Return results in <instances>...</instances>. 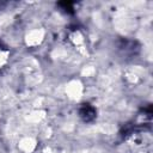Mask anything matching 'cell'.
I'll return each mask as SVG.
<instances>
[{
    "label": "cell",
    "mask_w": 153,
    "mask_h": 153,
    "mask_svg": "<svg viewBox=\"0 0 153 153\" xmlns=\"http://www.w3.org/2000/svg\"><path fill=\"white\" fill-rule=\"evenodd\" d=\"M94 115H96V111L91 106V105H85L81 108L80 110V116L84 121H91L94 118Z\"/></svg>",
    "instance_id": "obj_1"
}]
</instances>
